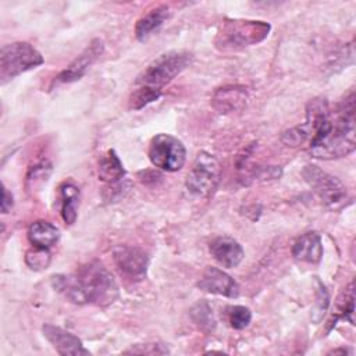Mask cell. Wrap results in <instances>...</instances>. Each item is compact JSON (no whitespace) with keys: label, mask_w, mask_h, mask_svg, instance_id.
<instances>
[{"label":"cell","mask_w":356,"mask_h":356,"mask_svg":"<svg viewBox=\"0 0 356 356\" xmlns=\"http://www.w3.org/2000/svg\"><path fill=\"white\" fill-rule=\"evenodd\" d=\"M51 170H53V167L47 160H42V161L33 164L26 174V189L29 192H32V191L40 188L49 179Z\"/></svg>","instance_id":"obj_22"},{"label":"cell","mask_w":356,"mask_h":356,"mask_svg":"<svg viewBox=\"0 0 356 356\" xmlns=\"http://www.w3.org/2000/svg\"><path fill=\"white\" fill-rule=\"evenodd\" d=\"M348 350L345 348H341V349H334L330 352V355H337V353H346Z\"/></svg>","instance_id":"obj_29"},{"label":"cell","mask_w":356,"mask_h":356,"mask_svg":"<svg viewBox=\"0 0 356 356\" xmlns=\"http://www.w3.org/2000/svg\"><path fill=\"white\" fill-rule=\"evenodd\" d=\"M14 204V200H13V195L11 192H8V189L3 185V197H1V213H8L11 210Z\"/></svg>","instance_id":"obj_28"},{"label":"cell","mask_w":356,"mask_h":356,"mask_svg":"<svg viewBox=\"0 0 356 356\" xmlns=\"http://www.w3.org/2000/svg\"><path fill=\"white\" fill-rule=\"evenodd\" d=\"M51 260L50 252L46 248H39V246H33L32 249L26 250L25 253V263L29 268L32 270H44L49 267Z\"/></svg>","instance_id":"obj_25"},{"label":"cell","mask_w":356,"mask_h":356,"mask_svg":"<svg viewBox=\"0 0 356 356\" xmlns=\"http://www.w3.org/2000/svg\"><path fill=\"white\" fill-rule=\"evenodd\" d=\"M302 128L313 157L334 160L350 154L356 147L355 92L349 90L334 108L325 97L310 100Z\"/></svg>","instance_id":"obj_1"},{"label":"cell","mask_w":356,"mask_h":356,"mask_svg":"<svg viewBox=\"0 0 356 356\" xmlns=\"http://www.w3.org/2000/svg\"><path fill=\"white\" fill-rule=\"evenodd\" d=\"M191 60L192 54L184 50L163 53L138 75L135 86H146L161 92L167 83L189 65Z\"/></svg>","instance_id":"obj_4"},{"label":"cell","mask_w":356,"mask_h":356,"mask_svg":"<svg viewBox=\"0 0 356 356\" xmlns=\"http://www.w3.org/2000/svg\"><path fill=\"white\" fill-rule=\"evenodd\" d=\"M103 42L100 39H93L86 49L74 58L54 79V83H71L81 79L90 65L97 60V57L103 53Z\"/></svg>","instance_id":"obj_10"},{"label":"cell","mask_w":356,"mask_h":356,"mask_svg":"<svg viewBox=\"0 0 356 356\" xmlns=\"http://www.w3.org/2000/svg\"><path fill=\"white\" fill-rule=\"evenodd\" d=\"M249 93L245 86L227 85L214 90L211 96V106L220 114H228L241 110L246 106Z\"/></svg>","instance_id":"obj_13"},{"label":"cell","mask_w":356,"mask_h":356,"mask_svg":"<svg viewBox=\"0 0 356 356\" xmlns=\"http://www.w3.org/2000/svg\"><path fill=\"white\" fill-rule=\"evenodd\" d=\"M227 321L234 330H243L252 321V312L246 306H228L227 309Z\"/></svg>","instance_id":"obj_24"},{"label":"cell","mask_w":356,"mask_h":356,"mask_svg":"<svg viewBox=\"0 0 356 356\" xmlns=\"http://www.w3.org/2000/svg\"><path fill=\"white\" fill-rule=\"evenodd\" d=\"M323 243L317 232L310 231L302 234L292 245V256L296 260L316 264L323 257Z\"/></svg>","instance_id":"obj_15"},{"label":"cell","mask_w":356,"mask_h":356,"mask_svg":"<svg viewBox=\"0 0 356 356\" xmlns=\"http://www.w3.org/2000/svg\"><path fill=\"white\" fill-rule=\"evenodd\" d=\"M270 31L271 25L264 21L225 18L220 24L214 44L221 51L239 50L263 42Z\"/></svg>","instance_id":"obj_3"},{"label":"cell","mask_w":356,"mask_h":356,"mask_svg":"<svg viewBox=\"0 0 356 356\" xmlns=\"http://www.w3.org/2000/svg\"><path fill=\"white\" fill-rule=\"evenodd\" d=\"M58 238V228L54 224L44 220L33 221L28 228V239L33 246L49 249L53 245H56Z\"/></svg>","instance_id":"obj_17"},{"label":"cell","mask_w":356,"mask_h":356,"mask_svg":"<svg viewBox=\"0 0 356 356\" xmlns=\"http://www.w3.org/2000/svg\"><path fill=\"white\" fill-rule=\"evenodd\" d=\"M42 332H43V337L50 342V345L56 349L58 355H63V356L90 355V352L85 349L82 341L76 335H74L72 332L61 327H57L53 324H44L42 327Z\"/></svg>","instance_id":"obj_11"},{"label":"cell","mask_w":356,"mask_h":356,"mask_svg":"<svg viewBox=\"0 0 356 356\" xmlns=\"http://www.w3.org/2000/svg\"><path fill=\"white\" fill-rule=\"evenodd\" d=\"M221 179V164L220 161L207 152H200L186 175L185 186L189 195L200 199L210 197Z\"/></svg>","instance_id":"obj_6"},{"label":"cell","mask_w":356,"mask_h":356,"mask_svg":"<svg viewBox=\"0 0 356 356\" xmlns=\"http://www.w3.org/2000/svg\"><path fill=\"white\" fill-rule=\"evenodd\" d=\"M316 282H317V300H316V306H314L312 318H313V321L318 323L323 318V316L328 307L330 296H328V292H327L324 284L320 280H316Z\"/></svg>","instance_id":"obj_26"},{"label":"cell","mask_w":356,"mask_h":356,"mask_svg":"<svg viewBox=\"0 0 356 356\" xmlns=\"http://www.w3.org/2000/svg\"><path fill=\"white\" fill-rule=\"evenodd\" d=\"M43 61L40 51L28 42L4 44L0 50V83L6 85L22 72L42 65Z\"/></svg>","instance_id":"obj_5"},{"label":"cell","mask_w":356,"mask_h":356,"mask_svg":"<svg viewBox=\"0 0 356 356\" xmlns=\"http://www.w3.org/2000/svg\"><path fill=\"white\" fill-rule=\"evenodd\" d=\"M61 196V217L65 224L71 225L76 220V209L79 204V189L72 182L60 185Z\"/></svg>","instance_id":"obj_20"},{"label":"cell","mask_w":356,"mask_h":356,"mask_svg":"<svg viewBox=\"0 0 356 356\" xmlns=\"http://www.w3.org/2000/svg\"><path fill=\"white\" fill-rule=\"evenodd\" d=\"M197 286L204 292L221 295L225 298H238L239 295L238 282L225 271L211 266H209L203 271L202 278L197 282Z\"/></svg>","instance_id":"obj_12"},{"label":"cell","mask_w":356,"mask_h":356,"mask_svg":"<svg viewBox=\"0 0 356 356\" xmlns=\"http://www.w3.org/2000/svg\"><path fill=\"white\" fill-rule=\"evenodd\" d=\"M124 353H138V355H165L170 350L161 343H136L129 349L124 350Z\"/></svg>","instance_id":"obj_27"},{"label":"cell","mask_w":356,"mask_h":356,"mask_svg":"<svg viewBox=\"0 0 356 356\" xmlns=\"http://www.w3.org/2000/svg\"><path fill=\"white\" fill-rule=\"evenodd\" d=\"M125 177V168L114 149L107 150L99 160V179L107 184H117Z\"/></svg>","instance_id":"obj_18"},{"label":"cell","mask_w":356,"mask_h":356,"mask_svg":"<svg viewBox=\"0 0 356 356\" xmlns=\"http://www.w3.org/2000/svg\"><path fill=\"white\" fill-rule=\"evenodd\" d=\"M51 285L75 305L107 306L118 298L117 281L97 260L81 266L72 274L53 275Z\"/></svg>","instance_id":"obj_2"},{"label":"cell","mask_w":356,"mask_h":356,"mask_svg":"<svg viewBox=\"0 0 356 356\" xmlns=\"http://www.w3.org/2000/svg\"><path fill=\"white\" fill-rule=\"evenodd\" d=\"M114 263L125 278L131 281H140L146 277L149 257L139 249L132 246H118L113 252Z\"/></svg>","instance_id":"obj_9"},{"label":"cell","mask_w":356,"mask_h":356,"mask_svg":"<svg viewBox=\"0 0 356 356\" xmlns=\"http://www.w3.org/2000/svg\"><path fill=\"white\" fill-rule=\"evenodd\" d=\"M211 256L225 268H235L243 260L245 252L241 243L231 236H217L209 243Z\"/></svg>","instance_id":"obj_14"},{"label":"cell","mask_w":356,"mask_h":356,"mask_svg":"<svg viewBox=\"0 0 356 356\" xmlns=\"http://www.w3.org/2000/svg\"><path fill=\"white\" fill-rule=\"evenodd\" d=\"M211 307L206 300H199L191 309V317L193 323L203 331L210 332L216 327V320L211 313Z\"/></svg>","instance_id":"obj_21"},{"label":"cell","mask_w":356,"mask_h":356,"mask_svg":"<svg viewBox=\"0 0 356 356\" xmlns=\"http://www.w3.org/2000/svg\"><path fill=\"white\" fill-rule=\"evenodd\" d=\"M170 17V7L167 4H157L147 10L135 25V36L138 40H146L156 29H159Z\"/></svg>","instance_id":"obj_16"},{"label":"cell","mask_w":356,"mask_h":356,"mask_svg":"<svg viewBox=\"0 0 356 356\" xmlns=\"http://www.w3.org/2000/svg\"><path fill=\"white\" fill-rule=\"evenodd\" d=\"M147 156L156 168L174 172L184 167L186 149L178 138L168 134H157L149 143Z\"/></svg>","instance_id":"obj_7"},{"label":"cell","mask_w":356,"mask_h":356,"mask_svg":"<svg viewBox=\"0 0 356 356\" xmlns=\"http://www.w3.org/2000/svg\"><path fill=\"white\" fill-rule=\"evenodd\" d=\"M302 177L321 202L331 209L342 206L348 197L346 186L337 177L321 170L318 165L306 164L302 170Z\"/></svg>","instance_id":"obj_8"},{"label":"cell","mask_w":356,"mask_h":356,"mask_svg":"<svg viewBox=\"0 0 356 356\" xmlns=\"http://www.w3.org/2000/svg\"><path fill=\"white\" fill-rule=\"evenodd\" d=\"M353 300H355L353 281H350L337 299L332 317L328 321V331L337 324L338 320H348L350 324H353V310H355Z\"/></svg>","instance_id":"obj_19"},{"label":"cell","mask_w":356,"mask_h":356,"mask_svg":"<svg viewBox=\"0 0 356 356\" xmlns=\"http://www.w3.org/2000/svg\"><path fill=\"white\" fill-rule=\"evenodd\" d=\"M161 96L160 90H154L146 86H135L128 99V107L131 110H140L145 106L153 103Z\"/></svg>","instance_id":"obj_23"}]
</instances>
